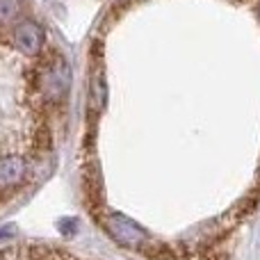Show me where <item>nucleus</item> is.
Masks as SVG:
<instances>
[{
    "label": "nucleus",
    "mask_w": 260,
    "mask_h": 260,
    "mask_svg": "<svg viewBox=\"0 0 260 260\" xmlns=\"http://www.w3.org/2000/svg\"><path fill=\"white\" fill-rule=\"evenodd\" d=\"M46 71L41 76V89L44 96L50 103H62L64 96L69 94V85H71V69H69L67 59L55 55L48 64Z\"/></svg>",
    "instance_id": "1"
},
{
    "label": "nucleus",
    "mask_w": 260,
    "mask_h": 260,
    "mask_svg": "<svg viewBox=\"0 0 260 260\" xmlns=\"http://www.w3.org/2000/svg\"><path fill=\"white\" fill-rule=\"evenodd\" d=\"M103 224H105V229H108V233L112 235L119 244H123V247L137 249V247H144L148 240L146 231H144L142 226L135 224L133 219H128L126 215H119V212H110Z\"/></svg>",
    "instance_id": "2"
},
{
    "label": "nucleus",
    "mask_w": 260,
    "mask_h": 260,
    "mask_svg": "<svg viewBox=\"0 0 260 260\" xmlns=\"http://www.w3.org/2000/svg\"><path fill=\"white\" fill-rule=\"evenodd\" d=\"M14 44L21 53L25 55H37L44 46V30L41 25H37L35 21H23L14 30Z\"/></svg>",
    "instance_id": "3"
},
{
    "label": "nucleus",
    "mask_w": 260,
    "mask_h": 260,
    "mask_svg": "<svg viewBox=\"0 0 260 260\" xmlns=\"http://www.w3.org/2000/svg\"><path fill=\"white\" fill-rule=\"evenodd\" d=\"M25 162L23 157L9 155V157H0V187H16L18 183H23L25 178Z\"/></svg>",
    "instance_id": "4"
},
{
    "label": "nucleus",
    "mask_w": 260,
    "mask_h": 260,
    "mask_svg": "<svg viewBox=\"0 0 260 260\" xmlns=\"http://www.w3.org/2000/svg\"><path fill=\"white\" fill-rule=\"evenodd\" d=\"M91 105H94V110L99 112L101 108H103V101H105V80H103V73L96 69L94 76H91Z\"/></svg>",
    "instance_id": "5"
},
{
    "label": "nucleus",
    "mask_w": 260,
    "mask_h": 260,
    "mask_svg": "<svg viewBox=\"0 0 260 260\" xmlns=\"http://www.w3.org/2000/svg\"><path fill=\"white\" fill-rule=\"evenodd\" d=\"M21 16V0H0V23L7 25Z\"/></svg>",
    "instance_id": "6"
}]
</instances>
